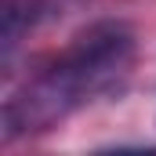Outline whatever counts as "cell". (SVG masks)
Instances as JSON below:
<instances>
[{
  "label": "cell",
  "instance_id": "1",
  "mask_svg": "<svg viewBox=\"0 0 156 156\" xmlns=\"http://www.w3.org/2000/svg\"><path fill=\"white\" fill-rule=\"evenodd\" d=\"M134 58V33L123 22H94L44 66L26 87L4 102V138L51 131L55 123L87 105L94 94L113 91Z\"/></svg>",
  "mask_w": 156,
  "mask_h": 156
}]
</instances>
